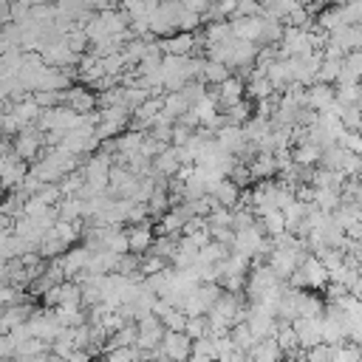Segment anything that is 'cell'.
<instances>
[{"label": "cell", "mask_w": 362, "mask_h": 362, "mask_svg": "<svg viewBox=\"0 0 362 362\" xmlns=\"http://www.w3.org/2000/svg\"><path fill=\"white\" fill-rule=\"evenodd\" d=\"M288 280H291L294 288H325L331 283V272L317 255H308Z\"/></svg>", "instance_id": "cell-1"}, {"label": "cell", "mask_w": 362, "mask_h": 362, "mask_svg": "<svg viewBox=\"0 0 362 362\" xmlns=\"http://www.w3.org/2000/svg\"><path fill=\"white\" fill-rule=\"evenodd\" d=\"M42 144H45V130H40V124H28V127H23V130L11 139V147H14V153H17L23 161H37Z\"/></svg>", "instance_id": "cell-2"}, {"label": "cell", "mask_w": 362, "mask_h": 362, "mask_svg": "<svg viewBox=\"0 0 362 362\" xmlns=\"http://www.w3.org/2000/svg\"><path fill=\"white\" fill-rule=\"evenodd\" d=\"M280 283H283V277H280L269 263H263V266H255V269L249 272L246 294H249V300H257L260 294H266L269 288H274V286H280Z\"/></svg>", "instance_id": "cell-3"}, {"label": "cell", "mask_w": 362, "mask_h": 362, "mask_svg": "<svg viewBox=\"0 0 362 362\" xmlns=\"http://www.w3.org/2000/svg\"><path fill=\"white\" fill-rule=\"evenodd\" d=\"M161 348H164V356L170 362H189V356H192V337L187 331H167L164 339H161Z\"/></svg>", "instance_id": "cell-4"}, {"label": "cell", "mask_w": 362, "mask_h": 362, "mask_svg": "<svg viewBox=\"0 0 362 362\" xmlns=\"http://www.w3.org/2000/svg\"><path fill=\"white\" fill-rule=\"evenodd\" d=\"M215 141L226 153H232V156H246V150L252 147L249 139H246V130L240 124H223V127H218L215 130Z\"/></svg>", "instance_id": "cell-5"}, {"label": "cell", "mask_w": 362, "mask_h": 362, "mask_svg": "<svg viewBox=\"0 0 362 362\" xmlns=\"http://www.w3.org/2000/svg\"><path fill=\"white\" fill-rule=\"evenodd\" d=\"M164 334H167V328H164L161 317L150 314V317L139 320V339H136V348H141V351L158 348V345H161V339H164Z\"/></svg>", "instance_id": "cell-6"}, {"label": "cell", "mask_w": 362, "mask_h": 362, "mask_svg": "<svg viewBox=\"0 0 362 362\" xmlns=\"http://www.w3.org/2000/svg\"><path fill=\"white\" fill-rule=\"evenodd\" d=\"M291 325H294V331L300 337V348L303 351H308V348L322 342V314H317V317H297Z\"/></svg>", "instance_id": "cell-7"}, {"label": "cell", "mask_w": 362, "mask_h": 362, "mask_svg": "<svg viewBox=\"0 0 362 362\" xmlns=\"http://www.w3.org/2000/svg\"><path fill=\"white\" fill-rule=\"evenodd\" d=\"M158 42H161L164 54H175V57H195V45H198L192 31H178L173 37H158Z\"/></svg>", "instance_id": "cell-8"}, {"label": "cell", "mask_w": 362, "mask_h": 362, "mask_svg": "<svg viewBox=\"0 0 362 362\" xmlns=\"http://www.w3.org/2000/svg\"><path fill=\"white\" fill-rule=\"evenodd\" d=\"M62 105H68V107L76 110V113H90V110L99 105V99H96V93H90L85 85H71V88L62 93Z\"/></svg>", "instance_id": "cell-9"}, {"label": "cell", "mask_w": 362, "mask_h": 362, "mask_svg": "<svg viewBox=\"0 0 362 362\" xmlns=\"http://www.w3.org/2000/svg\"><path fill=\"white\" fill-rule=\"evenodd\" d=\"M249 170H252V178L255 181H269L272 175L280 173V164H277V156L272 150H257L249 161Z\"/></svg>", "instance_id": "cell-10"}, {"label": "cell", "mask_w": 362, "mask_h": 362, "mask_svg": "<svg viewBox=\"0 0 362 362\" xmlns=\"http://www.w3.org/2000/svg\"><path fill=\"white\" fill-rule=\"evenodd\" d=\"M209 195L218 201V206H229V209H235V206H240V201H243V187L235 184V181L226 175V178H221V181L212 187Z\"/></svg>", "instance_id": "cell-11"}, {"label": "cell", "mask_w": 362, "mask_h": 362, "mask_svg": "<svg viewBox=\"0 0 362 362\" xmlns=\"http://www.w3.org/2000/svg\"><path fill=\"white\" fill-rule=\"evenodd\" d=\"M90 255H93V249L85 243V246H74V249H68V252L59 257V260H62V269H65V274H68V280H74L76 274H82V272L88 269Z\"/></svg>", "instance_id": "cell-12"}, {"label": "cell", "mask_w": 362, "mask_h": 362, "mask_svg": "<svg viewBox=\"0 0 362 362\" xmlns=\"http://www.w3.org/2000/svg\"><path fill=\"white\" fill-rule=\"evenodd\" d=\"M184 167V161H181V153H178V147H167V150H161L156 158H153V173L158 175V178H173V175H178V170Z\"/></svg>", "instance_id": "cell-13"}, {"label": "cell", "mask_w": 362, "mask_h": 362, "mask_svg": "<svg viewBox=\"0 0 362 362\" xmlns=\"http://www.w3.org/2000/svg\"><path fill=\"white\" fill-rule=\"evenodd\" d=\"M283 359H286V351L280 348V342L274 337L257 339V345L246 354V362H283Z\"/></svg>", "instance_id": "cell-14"}, {"label": "cell", "mask_w": 362, "mask_h": 362, "mask_svg": "<svg viewBox=\"0 0 362 362\" xmlns=\"http://www.w3.org/2000/svg\"><path fill=\"white\" fill-rule=\"evenodd\" d=\"M232 31L235 37L240 40H249V42H263V31H266V17H240V20H232Z\"/></svg>", "instance_id": "cell-15"}, {"label": "cell", "mask_w": 362, "mask_h": 362, "mask_svg": "<svg viewBox=\"0 0 362 362\" xmlns=\"http://www.w3.org/2000/svg\"><path fill=\"white\" fill-rule=\"evenodd\" d=\"M334 102H337V88H331V82L308 85V107H314L317 113H325Z\"/></svg>", "instance_id": "cell-16"}, {"label": "cell", "mask_w": 362, "mask_h": 362, "mask_svg": "<svg viewBox=\"0 0 362 362\" xmlns=\"http://www.w3.org/2000/svg\"><path fill=\"white\" fill-rule=\"evenodd\" d=\"M34 314V308L28 303H14V305H3V317H0V331L8 334L17 325H25L28 317Z\"/></svg>", "instance_id": "cell-17"}, {"label": "cell", "mask_w": 362, "mask_h": 362, "mask_svg": "<svg viewBox=\"0 0 362 362\" xmlns=\"http://www.w3.org/2000/svg\"><path fill=\"white\" fill-rule=\"evenodd\" d=\"M272 93H277L274 82L266 76L263 68H255V74L249 76V85H246V96L252 102H260V99H272Z\"/></svg>", "instance_id": "cell-18"}, {"label": "cell", "mask_w": 362, "mask_h": 362, "mask_svg": "<svg viewBox=\"0 0 362 362\" xmlns=\"http://www.w3.org/2000/svg\"><path fill=\"white\" fill-rule=\"evenodd\" d=\"M127 243H130V252H136V255L150 252V246L156 243V235H153L150 223H147V221H144V223H133V226L127 229Z\"/></svg>", "instance_id": "cell-19"}, {"label": "cell", "mask_w": 362, "mask_h": 362, "mask_svg": "<svg viewBox=\"0 0 362 362\" xmlns=\"http://www.w3.org/2000/svg\"><path fill=\"white\" fill-rule=\"evenodd\" d=\"M215 88H218L215 96H218L221 107H229V105H235V102H240V99L246 96V85H243L240 76H229L226 82H221V85H215Z\"/></svg>", "instance_id": "cell-20"}, {"label": "cell", "mask_w": 362, "mask_h": 362, "mask_svg": "<svg viewBox=\"0 0 362 362\" xmlns=\"http://www.w3.org/2000/svg\"><path fill=\"white\" fill-rule=\"evenodd\" d=\"M76 76H79L85 85H96L99 79L107 76V71H105V65H102V59H99L96 54H88V57L79 59V71H76Z\"/></svg>", "instance_id": "cell-21"}, {"label": "cell", "mask_w": 362, "mask_h": 362, "mask_svg": "<svg viewBox=\"0 0 362 362\" xmlns=\"http://www.w3.org/2000/svg\"><path fill=\"white\" fill-rule=\"evenodd\" d=\"M362 82V51H351L342 59V74L337 79V85H354Z\"/></svg>", "instance_id": "cell-22"}, {"label": "cell", "mask_w": 362, "mask_h": 362, "mask_svg": "<svg viewBox=\"0 0 362 362\" xmlns=\"http://www.w3.org/2000/svg\"><path fill=\"white\" fill-rule=\"evenodd\" d=\"M291 156H294L297 164L314 167V164H320V158H322V147L314 144V141H308V139H303V141H297V144L291 147Z\"/></svg>", "instance_id": "cell-23"}, {"label": "cell", "mask_w": 362, "mask_h": 362, "mask_svg": "<svg viewBox=\"0 0 362 362\" xmlns=\"http://www.w3.org/2000/svg\"><path fill=\"white\" fill-rule=\"evenodd\" d=\"M136 339H139V322H127V325H122L116 334H110V337L105 339V351L130 348V345H136Z\"/></svg>", "instance_id": "cell-24"}, {"label": "cell", "mask_w": 362, "mask_h": 362, "mask_svg": "<svg viewBox=\"0 0 362 362\" xmlns=\"http://www.w3.org/2000/svg\"><path fill=\"white\" fill-rule=\"evenodd\" d=\"M229 76H232V74H229V65L204 57V65H201V82H206V85H221V82H226Z\"/></svg>", "instance_id": "cell-25"}, {"label": "cell", "mask_w": 362, "mask_h": 362, "mask_svg": "<svg viewBox=\"0 0 362 362\" xmlns=\"http://www.w3.org/2000/svg\"><path fill=\"white\" fill-rule=\"evenodd\" d=\"M161 99H164V110H161V113H164V116H170V119H175V122H178V119L192 107V105H189V99H187L181 90H167Z\"/></svg>", "instance_id": "cell-26"}, {"label": "cell", "mask_w": 362, "mask_h": 362, "mask_svg": "<svg viewBox=\"0 0 362 362\" xmlns=\"http://www.w3.org/2000/svg\"><path fill=\"white\" fill-rule=\"evenodd\" d=\"M229 37H235V31H232V20H229V23H226V20H212V23L204 28V40H201V45L206 48V45L223 42V40H229Z\"/></svg>", "instance_id": "cell-27"}, {"label": "cell", "mask_w": 362, "mask_h": 362, "mask_svg": "<svg viewBox=\"0 0 362 362\" xmlns=\"http://www.w3.org/2000/svg\"><path fill=\"white\" fill-rule=\"evenodd\" d=\"M257 221H260V226H263V232H266L269 238H277V235H283V232L288 229V221H286L283 209H272V212L260 215Z\"/></svg>", "instance_id": "cell-28"}, {"label": "cell", "mask_w": 362, "mask_h": 362, "mask_svg": "<svg viewBox=\"0 0 362 362\" xmlns=\"http://www.w3.org/2000/svg\"><path fill=\"white\" fill-rule=\"evenodd\" d=\"M232 339H235V345L240 348V351H252L255 345H257V337H255V331L249 328V322L243 320V322H238L235 328H232Z\"/></svg>", "instance_id": "cell-29"}, {"label": "cell", "mask_w": 362, "mask_h": 362, "mask_svg": "<svg viewBox=\"0 0 362 362\" xmlns=\"http://www.w3.org/2000/svg\"><path fill=\"white\" fill-rule=\"evenodd\" d=\"M342 59L345 57H325L322 54V65H320V79L317 82H337L342 74Z\"/></svg>", "instance_id": "cell-30"}, {"label": "cell", "mask_w": 362, "mask_h": 362, "mask_svg": "<svg viewBox=\"0 0 362 362\" xmlns=\"http://www.w3.org/2000/svg\"><path fill=\"white\" fill-rule=\"evenodd\" d=\"M223 119H226V124H246L249 122V102H235V105H229V107H223Z\"/></svg>", "instance_id": "cell-31"}, {"label": "cell", "mask_w": 362, "mask_h": 362, "mask_svg": "<svg viewBox=\"0 0 362 362\" xmlns=\"http://www.w3.org/2000/svg\"><path fill=\"white\" fill-rule=\"evenodd\" d=\"M59 189H62V195H79V192L85 189V173H82V170L68 173V175L59 181Z\"/></svg>", "instance_id": "cell-32"}, {"label": "cell", "mask_w": 362, "mask_h": 362, "mask_svg": "<svg viewBox=\"0 0 362 362\" xmlns=\"http://www.w3.org/2000/svg\"><path fill=\"white\" fill-rule=\"evenodd\" d=\"M260 14H266V8H263L260 0H238V6H235V11H232V20H240V17H260Z\"/></svg>", "instance_id": "cell-33"}, {"label": "cell", "mask_w": 362, "mask_h": 362, "mask_svg": "<svg viewBox=\"0 0 362 362\" xmlns=\"http://www.w3.org/2000/svg\"><path fill=\"white\" fill-rule=\"evenodd\" d=\"M187 320H189V314H187L184 308H170V311L161 317V322H164L167 331H184V328H187Z\"/></svg>", "instance_id": "cell-34"}, {"label": "cell", "mask_w": 362, "mask_h": 362, "mask_svg": "<svg viewBox=\"0 0 362 362\" xmlns=\"http://www.w3.org/2000/svg\"><path fill=\"white\" fill-rule=\"evenodd\" d=\"M192 339H201V337H209V317L201 314V317H189L187 320V328H184Z\"/></svg>", "instance_id": "cell-35"}, {"label": "cell", "mask_w": 362, "mask_h": 362, "mask_svg": "<svg viewBox=\"0 0 362 362\" xmlns=\"http://www.w3.org/2000/svg\"><path fill=\"white\" fill-rule=\"evenodd\" d=\"M164 269H167V257H158V255H150V252H147V257H141V274L144 277L158 274Z\"/></svg>", "instance_id": "cell-36"}, {"label": "cell", "mask_w": 362, "mask_h": 362, "mask_svg": "<svg viewBox=\"0 0 362 362\" xmlns=\"http://www.w3.org/2000/svg\"><path fill=\"white\" fill-rule=\"evenodd\" d=\"M337 144H342L345 150H351V153L362 156V130H345V133L339 136V141H337Z\"/></svg>", "instance_id": "cell-37"}, {"label": "cell", "mask_w": 362, "mask_h": 362, "mask_svg": "<svg viewBox=\"0 0 362 362\" xmlns=\"http://www.w3.org/2000/svg\"><path fill=\"white\" fill-rule=\"evenodd\" d=\"M232 218H235V212H232L229 206H215V209L206 215L209 226H232Z\"/></svg>", "instance_id": "cell-38"}, {"label": "cell", "mask_w": 362, "mask_h": 362, "mask_svg": "<svg viewBox=\"0 0 362 362\" xmlns=\"http://www.w3.org/2000/svg\"><path fill=\"white\" fill-rule=\"evenodd\" d=\"M198 25H201V14H198V11H189V8H181L178 31H195Z\"/></svg>", "instance_id": "cell-39"}, {"label": "cell", "mask_w": 362, "mask_h": 362, "mask_svg": "<svg viewBox=\"0 0 362 362\" xmlns=\"http://www.w3.org/2000/svg\"><path fill=\"white\" fill-rule=\"evenodd\" d=\"M0 354H3V359H14V356H17V342H14L11 334H3V339H0Z\"/></svg>", "instance_id": "cell-40"}, {"label": "cell", "mask_w": 362, "mask_h": 362, "mask_svg": "<svg viewBox=\"0 0 362 362\" xmlns=\"http://www.w3.org/2000/svg\"><path fill=\"white\" fill-rule=\"evenodd\" d=\"M181 6H184V8H189V11L206 14V11H209V6H212V0H181Z\"/></svg>", "instance_id": "cell-41"}, {"label": "cell", "mask_w": 362, "mask_h": 362, "mask_svg": "<svg viewBox=\"0 0 362 362\" xmlns=\"http://www.w3.org/2000/svg\"><path fill=\"white\" fill-rule=\"evenodd\" d=\"M119 0H93V8L96 11H105V8H116Z\"/></svg>", "instance_id": "cell-42"}, {"label": "cell", "mask_w": 362, "mask_h": 362, "mask_svg": "<svg viewBox=\"0 0 362 362\" xmlns=\"http://www.w3.org/2000/svg\"><path fill=\"white\" fill-rule=\"evenodd\" d=\"M6 362H11V359H6Z\"/></svg>", "instance_id": "cell-43"}]
</instances>
